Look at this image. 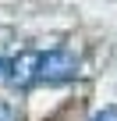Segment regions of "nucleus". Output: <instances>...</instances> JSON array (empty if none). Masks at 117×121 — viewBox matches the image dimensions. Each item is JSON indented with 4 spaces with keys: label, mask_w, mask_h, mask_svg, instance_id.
<instances>
[{
    "label": "nucleus",
    "mask_w": 117,
    "mask_h": 121,
    "mask_svg": "<svg viewBox=\"0 0 117 121\" xmlns=\"http://www.w3.org/2000/svg\"><path fill=\"white\" fill-rule=\"evenodd\" d=\"M78 68L82 64L71 50H50L39 57V82H71Z\"/></svg>",
    "instance_id": "nucleus-1"
},
{
    "label": "nucleus",
    "mask_w": 117,
    "mask_h": 121,
    "mask_svg": "<svg viewBox=\"0 0 117 121\" xmlns=\"http://www.w3.org/2000/svg\"><path fill=\"white\" fill-rule=\"evenodd\" d=\"M92 121H117V107H106V110H99Z\"/></svg>",
    "instance_id": "nucleus-3"
},
{
    "label": "nucleus",
    "mask_w": 117,
    "mask_h": 121,
    "mask_svg": "<svg viewBox=\"0 0 117 121\" xmlns=\"http://www.w3.org/2000/svg\"><path fill=\"white\" fill-rule=\"evenodd\" d=\"M0 78H7V60H0Z\"/></svg>",
    "instance_id": "nucleus-4"
},
{
    "label": "nucleus",
    "mask_w": 117,
    "mask_h": 121,
    "mask_svg": "<svg viewBox=\"0 0 117 121\" xmlns=\"http://www.w3.org/2000/svg\"><path fill=\"white\" fill-rule=\"evenodd\" d=\"M39 57L36 50H21L18 57L7 60V82L18 86V89H28L32 82H39Z\"/></svg>",
    "instance_id": "nucleus-2"
}]
</instances>
